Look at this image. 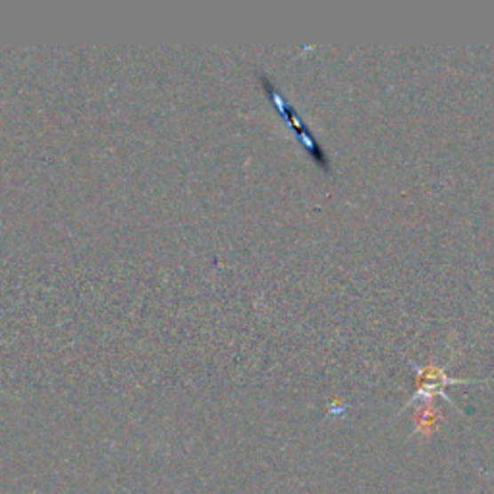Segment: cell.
<instances>
[{
  "label": "cell",
  "instance_id": "6da1fadb",
  "mask_svg": "<svg viewBox=\"0 0 494 494\" xmlns=\"http://www.w3.org/2000/svg\"><path fill=\"white\" fill-rule=\"evenodd\" d=\"M261 82L265 85V92H267V97L273 100V105L276 107L278 110V115H283L284 120L290 124L291 128H294V131L298 133V138H299V143H303V147L307 149V153L311 155V159L315 161L317 164H321L324 171L329 168V159H327V155H324L323 147H321V143L317 141V138L313 136V131L307 128V124L303 122L298 115V110L291 107L288 100L283 97V93L278 92V89L275 87V84L268 80L267 76H261Z\"/></svg>",
  "mask_w": 494,
  "mask_h": 494
},
{
  "label": "cell",
  "instance_id": "7a4b0ae2",
  "mask_svg": "<svg viewBox=\"0 0 494 494\" xmlns=\"http://www.w3.org/2000/svg\"><path fill=\"white\" fill-rule=\"evenodd\" d=\"M441 418H442V413L436 410L431 402H423L421 406L415 410V415H413L415 429H418V433L429 436L436 429V423H439Z\"/></svg>",
  "mask_w": 494,
  "mask_h": 494
}]
</instances>
